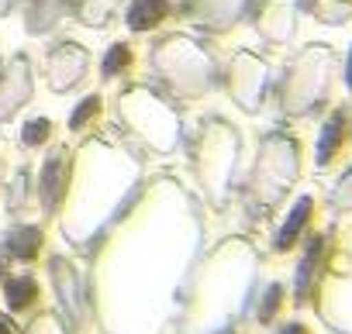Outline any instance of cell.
I'll return each instance as SVG.
<instances>
[{"instance_id":"6da1fadb","label":"cell","mask_w":352,"mask_h":334,"mask_svg":"<svg viewBox=\"0 0 352 334\" xmlns=\"http://www.w3.org/2000/svg\"><path fill=\"white\" fill-rule=\"evenodd\" d=\"M166 18V0H135L128 11V25L131 32H148L152 25H159Z\"/></svg>"},{"instance_id":"7a4b0ae2","label":"cell","mask_w":352,"mask_h":334,"mask_svg":"<svg viewBox=\"0 0 352 334\" xmlns=\"http://www.w3.org/2000/svg\"><path fill=\"white\" fill-rule=\"evenodd\" d=\"M307 214H311V200H300L297 207H294V214H290V221H287V228L280 231V238H276V248H290V241L297 238V231L304 228V221H307Z\"/></svg>"},{"instance_id":"3957f363","label":"cell","mask_w":352,"mask_h":334,"mask_svg":"<svg viewBox=\"0 0 352 334\" xmlns=\"http://www.w3.org/2000/svg\"><path fill=\"white\" fill-rule=\"evenodd\" d=\"M35 293H38V289H35L32 279H11V283H8V303H11L14 310H25V307L35 300Z\"/></svg>"},{"instance_id":"277c9868","label":"cell","mask_w":352,"mask_h":334,"mask_svg":"<svg viewBox=\"0 0 352 334\" xmlns=\"http://www.w3.org/2000/svg\"><path fill=\"white\" fill-rule=\"evenodd\" d=\"M38 245H42V235H38L35 228H28V231H18V235L11 238V248H14V255H25V259H32V255L38 252Z\"/></svg>"},{"instance_id":"5b68a950","label":"cell","mask_w":352,"mask_h":334,"mask_svg":"<svg viewBox=\"0 0 352 334\" xmlns=\"http://www.w3.org/2000/svg\"><path fill=\"white\" fill-rule=\"evenodd\" d=\"M128 59H131L128 45H114V49L107 52V59H104V76H114V73H121V69L128 66Z\"/></svg>"},{"instance_id":"8992f818","label":"cell","mask_w":352,"mask_h":334,"mask_svg":"<svg viewBox=\"0 0 352 334\" xmlns=\"http://www.w3.org/2000/svg\"><path fill=\"white\" fill-rule=\"evenodd\" d=\"M97 107H100V100H97V97H90V100H83V107H76V114L69 117V124H73V128H80V124H87V121H90V117L97 114Z\"/></svg>"},{"instance_id":"52a82bcc","label":"cell","mask_w":352,"mask_h":334,"mask_svg":"<svg viewBox=\"0 0 352 334\" xmlns=\"http://www.w3.org/2000/svg\"><path fill=\"white\" fill-rule=\"evenodd\" d=\"M338 131H342V121L335 117V121L328 124V131H324V138H321V158H328V155L335 152V145H338Z\"/></svg>"},{"instance_id":"ba28073f","label":"cell","mask_w":352,"mask_h":334,"mask_svg":"<svg viewBox=\"0 0 352 334\" xmlns=\"http://www.w3.org/2000/svg\"><path fill=\"white\" fill-rule=\"evenodd\" d=\"M45 134H49V121H45V117H42V121L25 124V141H28V145H38Z\"/></svg>"},{"instance_id":"9c48e42d","label":"cell","mask_w":352,"mask_h":334,"mask_svg":"<svg viewBox=\"0 0 352 334\" xmlns=\"http://www.w3.org/2000/svg\"><path fill=\"white\" fill-rule=\"evenodd\" d=\"M276 300H280V286H273V289L266 293V307H263V317H270V313L276 310Z\"/></svg>"},{"instance_id":"30bf717a","label":"cell","mask_w":352,"mask_h":334,"mask_svg":"<svg viewBox=\"0 0 352 334\" xmlns=\"http://www.w3.org/2000/svg\"><path fill=\"white\" fill-rule=\"evenodd\" d=\"M0 334H11V324H8L4 317H0Z\"/></svg>"},{"instance_id":"8fae6325","label":"cell","mask_w":352,"mask_h":334,"mask_svg":"<svg viewBox=\"0 0 352 334\" xmlns=\"http://www.w3.org/2000/svg\"><path fill=\"white\" fill-rule=\"evenodd\" d=\"M283 334H304V331H300V327H287Z\"/></svg>"},{"instance_id":"7c38bea8","label":"cell","mask_w":352,"mask_h":334,"mask_svg":"<svg viewBox=\"0 0 352 334\" xmlns=\"http://www.w3.org/2000/svg\"><path fill=\"white\" fill-rule=\"evenodd\" d=\"M349 83H352V66H349Z\"/></svg>"}]
</instances>
